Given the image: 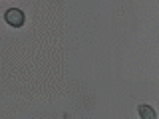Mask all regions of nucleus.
Returning <instances> with one entry per match:
<instances>
[{
	"label": "nucleus",
	"mask_w": 159,
	"mask_h": 119,
	"mask_svg": "<svg viewBox=\"0 0 159 119\" xmlns=\"http://www.w3.org/2000/svg\"><path fill=\"white\" fill-rule=\"evenodd\" d=\"M139 117H141V119H153V117H157V115H155V111H153V107L139 105Z\"/></svg>",
	"instance_id": "2"
},
{
	"label": "nucleus",
	"mask_w": 159,
	"mask_h": 119,
	"mask_svg": "<svg viewBox=\"0 0 159 119\" xmlns=\"http://www.w3.org/2000/svg\"><path fill=\"white\" fill-rule=\"evenodd\" d=\"M4 20L10 24V26H14V28H20L24 24V12L22 10H18V8H10V10H6L4 12Z\"/></svg>",
	"instance_id": "1"
}]
</instances>
